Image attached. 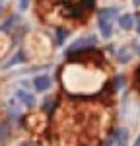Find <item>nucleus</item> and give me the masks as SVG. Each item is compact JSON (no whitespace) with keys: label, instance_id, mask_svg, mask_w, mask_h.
Segmentation results:
<instances>
[{"label":"nucleus","instance_id":"nucleus-1","mask_svg":"<svg viewBox=\"0 0 140 146\" xmlns=\"http://www.w3.org/2000/svg\"><path fill=\"white\" fill-rule=\"evenodd\" d=\"M97 43V37L93 35H88V37H80L76 39L72 45L66 49V56H72V55H80V53H88L90 49H93Z\"/></svg>","mask_w":140,"mask_h":146},{"label":"nucleus","instance_id":"nucleus-2","mask_svg":"<svg viewBox=\"0 0 140 146\" xmlns=\"http://www.w3.org/2000/svg\"><path fill=\"white\" fill-rule=\"evenodd\" d=\"M33 86L37 92H47L51 86H53V80L49 78L47 74H41V76H37V78L33 80Z\"/></svg>","mask_w":140,"mask_h":146},{"label":"nucleus","instance_id":"nucleus-3","mask_svg":"<svg viewBox=\"0 0 140 146\" xmlns=\"http://www.w3.org/2000/svg\"><path fill=\"white\" fill-rule=\"evenodd\" d=\"M119 25H121V29L130 31V29L134 27V16H130V14H123V16H119Z\"/></svg>","mask_w":140,"mask_h":146},{"label":"nucleus","instance_id":"nucleus-4","mask_svg":"<svg viewBox=\"0 0 140 146\" xmlns=\"http://www.w3.org/2000/svg\"><path fill=\"white\" fill-rule=\"evenodd\" d=\"M99 31L103 35L105 39H109L111 35H113V25H111V20H103V18H99Z\"/></svg>","mask_w":140,"mask_h":146},{"label":"nucleus","instance_id":"nucleus-5","mask_svg":"<svg viewBox=\"0 0 140 146\" xmlns=\"http://www.w3.org/2000/svg\"><path fill=\"white\" fill-rule=\"evenodd\" d=\"M16 98L22 101L23 105H27V107H33L35 105V98L31 96V94H27V92H23V90H20L18 94H16Z\"/></svg>","mask_w":140,"mask_h":146},{"label":"nucleus","instance_id":"nucleus-6","mask_svg":"<svg viewBox=\"0 0 140 146\" xmlns=\"http://www.w3.org/2000/svg\"><path fill=\"white\" fill-rule=\"evenodd\" d=\"M127 140H128V131L127 129H119L115 133V144L117 146H127Z\"/></svg>","mask_w":140,"mask_h":146},{"label":"nucleus","instance_id":"nucleus-7","mask_svg":"<svg viewBox=\"0 0 140 146\" xmlns=\"http://www.w3.org/2000/svg\"><path fill=\"white\" fill-rule=\"evenodd\" d=\"M23 60H25V53H23V51H18V53L4 64V68H10V66H14V64H18V62H23Z\"/></svg>","mask_w":140,"mask_h":146},{"label":"nucleus","instance_id":"nucleus-8","mask_svg":"<svg viewBox=\"0 0 140 146\" xmlns=\"http://www.w3.org/2000/svg\"><path fill=\"white\" fill-rule=\"evenodd\" d=\"M117 14H119V8H105V10L99 12V18H103V20H113Z\"/></svg>","mask_w":140,"mask_h":146},{"label":"nucleus","instance_id":"nucleus-9","mask_svg":"<svg viewBox=\"0 0 140 146\" xmlns=\"http://www.w3.org/2000/svg\"><path fill=\"white\" fill-rule=\"evenodd\" d=\"M130 56H132V55H130V51L123 47V49L119 51V55H117V58H119V62H121V64H127V62H130Z\"/></svg>","mask_w":140,"mask_h":146},{"label":"nucleus","instance_id":"nucleus-10","mask_svg":"<svg viewBox=\"0 0 140 146\" xmlns=\"http://www.w3.org/2000/svg\"><path fill=\"white\" fill-rule=\"evenodd\" d=\"M66 33H68V31H66V29H62V27H60V29H57V45H62V43H64Z\"/></svg>","mask_w":140,"mask_h":146},{"label":"nucleus","instance_id":"nucleus-11","mask_svg":"<svg viewBox=\"0 0 140 146\" xmlns=\"http://www.w3.org/2000/svg\"><path fill=\"white\" fill-rule=\"evenodd\" d=\"M53 105H55V98H47V101L43 103V109H45V111L49 113L51 109H53Z\"/></svg>","mask_w":140,"mask_h":146},{"label":"nucleus","instance_id":"nucleus-12","mask_svg":"<svg viewBox=\"0 0 140 146\" xmlns=\"http://www.w3.org/2000/svg\"><path fill=\"white\" fill-rule=\"evenodd\" d=\"M6 129H8V125H0V140H4L6 138Z\"/></svg>","mask_w":140,"mask_h":146},{"label":"nucleus","instance_id":"nucleus-13","mask_svg":"<svg viewBox=\"0 0 140 146\" xmlns=\"http://www.w3.org/2000/svg\"><path fill=\"white\" fill-rule=\"evenodd\" d=\"M29 6V0H20V10H25Z\"/></svg>","mask_w":140,"mask_h":146},{"label":"nucleus","instance_id":"nucleus-14","mask_svg":"<svg viewBox=\"0 0 140 146\" xmlns=\"http://www.w3.org/2000/svg\"><path fill=\"white\" fill-rule=\"evenodd\" d=\"M136 22H138V23H136V31L140 33V16H136Z\"/></svg>","mask_w":140,"mask_h":146},{"label":"nucleus","instance_id":"nucleus-15","mask_svg":"<svg viewBox=\"0 0 140 146\" xmlns=\"http://www.w3.org/2000/svg\"><path fill=\"white\" fill-rule=\"evenodd\" d=\"M132 146H140V135L136 136V140H134V144H132Z\"/></svg>","mask_w":140,"mask_h":146},{"label":"nucleus","instance_id":"nucleus-16","mask_svg":"<svg viewBox=\"0 0 140 146\" xmlns=\"http://www.w3.org/2000/svg\"><path fill=\"white\" fill-rule=\"evenodd\" d=\"M136 80H138V84H140V68L136 70Z\"/></svg>","mask_w":140,"mask_h":146},{"label":"nucleus","instance_id":"nucleus-17","mask_svg":"<svg viewBox=\"0 0 140 146\" xmlns=\"http://www.w3.org/2000/svg\"><path fill=\"white\" fill-rule=\"evenodd\" d=\"M132 4H134V6H140V0H132Z\"/></svg>","mask_w":140,"mask_h":146}]
</instances>
